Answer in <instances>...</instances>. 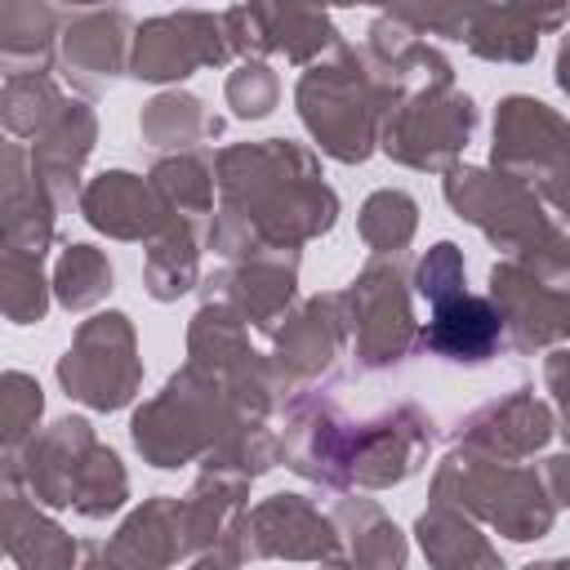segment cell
<instances>
[{"label": "cell", "instance_id": "6da1fadb", "mask_svg": "<svg viewBox=\"0 0 570 570\" xmlns=\"http://www.w3.org/2000/svg\"><path fill=\"white\" fill-rule=\"evenodd\" d=\"M499 330H503V321L485 298H476V294H441L423 338L436 352L454 356V361H481L499 343Z\"/></svg>", "mask_w": 570, "mask_h": 570}]
</instances>
